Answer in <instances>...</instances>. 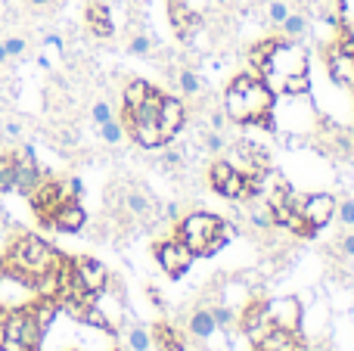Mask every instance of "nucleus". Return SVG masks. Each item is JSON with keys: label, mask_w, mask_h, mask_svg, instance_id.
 <instances>
[{"label": "nucleus", "mask_w": 354, "mask_h": 351, "mask_svg": "<svg viewBox=\"0 0 354 351\" xmlns=\"http://www.w3.org/2000/svg\"><path fill=\"white\" fill-rule=\"evenodd\" d=\"M274 112V91L261 81V75L243 72L227 84L224 93V115L245 128H274L270 122Z\"/></svg>", "instance_id": "obj_1"}, {"label": "nucleus", "mask_w": 354, "mask_h": 351, "mask_svg": "<svg viewBox=\"0 0 354 351\" xmlns=\"http://www.w3.org/2000/svg\"><path fill=\"white\" fill-rule=\"evenodd\" d=\"M66 261H68L66 255L56 252L47 240H41V236H35V234H22L10 243V249H6L3 267H6V274H16V277L35 283L37 277L62 267Z\"/></svg>", "instance_id": "obj_2"}, {"label": "nucleus", "mask_w": 354, "mask_h": 351, "mask_svg": "<svg viewBox=\"0 0 354 351\" xmlns=\"http://www.w3.org/2000/svg\"><path fill=\"white\" fill-rule=\"evenodd\" d=\"M227 236H230V227L224 224V218L208 215V211H193L177 221V240L187 243L193 255H214L218 249H224Z\"/></svg>", "instance_id": "obj_3"}, {"label": "nucleus", "mask_w": 354, "mask_h": 351, "mask_svg": "<svg viewBox=\"0 0 354 351\" xmlns=\"http://www.w3.org/2000/svg\"><path fill=\"white\" fill-rule=\"evenodd\" d=\"M258 75H261V81L274 93L283 91L289 78H301V75H308V53H305V47L286 41V37H277V44L270 47L268 59L258 66Z\"/></svg>", "instance_id": "obj_4"}, {"label": "nucleus", "mask_w": 354, "mask_h": 351, "mask_svg": "<svg viewBox=\"0 0 354 351\" xmlns=\"http://www.w3.org/2000/svg\"><path fill=\"white\" fill-rule=\"evenodd\" d=\"M270 327L277 330H289V333H299V321H301V305L295 296H277L264 302Z\"/></svg>", "instance_id": "obj_5"}, {"label": "nucleus", "mask_w": 354, "mask_h": 351, "mask_svg": "<svg viewBox=\"0 0 354 351\" xmlns=\"http://www.w3.org/2000/svg\"><path fill=\"white\" fill-rule=\"evenodd\" d=\"M156 258H159L162 271H165L168 277H180V274L193 265L196 255L187 249V243L174 236V240H165V243H159V246H156Z\"/></svg>", "instance_id": "obj_6"}, {"label": "nucleus", "mask_w": 354, "mask_h": 351, "mask_svg": "<svg viewBox=\"0 0 354 351\" xmlns=\"http://www.w3.org/2000/svg\"><path fill=\"white\" fill-rule=\"evenodd\" d=\"M72 277L78 280L87 292H93V296H100V292L106 290V283H109V271H106L97 258H87V255L72 258Z\"/></svg>", "instance_id": "obj_7"}, {"label": "nucleus", "mask_w": 354, "mask_h": 351, "mask_svg": "<svg viewBox=\"0 0 354 351\" xmlns=\"http://www.w3.org/2000/svg\"><path fill=\"white\" fill-rule=\"evenodd\" d=\"M299 211L314 230H320V227H326V224L333 221V215H336V199H333L330 193H314V196L301 199Z\"/></svg>", "instance_id": "obj_8"}, {"label": "nucleus", "mask_w": 354, "mask_h": 351, "mask_svg": "<svg viewBox=\"0 0 354 351\" xmlns=\"http://www.w3.org/2000/svg\"><path fill=\"white\" fill-rule=\"evenodd\" d=\"M326 62H330V78L336 81V84L351 87L354 91V50H348L342 41H336L330 47Z\"/></svg>", "instance_id": "obj_9"}, {"label": "nucleus", "mask_w": 354, "mask_h": 351, "mask_svg": "<svg viewBox=\"0 0 354 351\" xmlns=\"http://www.w3.org/2000/svg\"><path fill=\"white\" fill-rule=\"evenodd\" d=\"M183 122H187V109H183V103L177 97H168V93H162L159 124H162V137H165V143L174 140L177 131L183 128Z\"/></svg>", "instance_id": "obj_10"}, {"label": "nucleus", "mask_w": 354, "mask_h": 351, "mask_svg": "<svg viewBox=\"0 0 354 351\" xmlns=\"http://www.w3.org/2000/svg\"><path fill=\"white\" fill-rule=\"evenodd\" d=\"M239 327H243V333L249 336L252 345H258V342L274 330L270 321H268V311H264V302H252L249 308L243 311V317H239Z\"/></svg>", "instance_id": "obj_11"}, {"label": "nucleus", "mask_w": 354, "mask_h": 351, "mask_svg": "<svg viewBox=\"0 0 354 351\" xmlns=\"http://www.w3.org/2000/svg\"><path fill=\"white\" fill-rule=\"evenodd\" d=\"M87 224V211L81 209V202H62L50 218V227H56L59 234H78Z\"/></svg>", "instance_id": "obj_12"}, {"label": "nucleus", "mask_w": 354, "mask_h": 351, "mask_svg": "<svg viewBox=\"0 0 354 351\" xmlns=\"http://www.w3.org/2000/svg\"><path fill=\"white\" fill-rule=\"evenodd\" d=\"M168 19H171V25H174V31H177L180 41H189L193 31L199 28V16H196L183 0H168Z\"/></svg>", "instance_id": "obj_13"}, {"label": "nucleus", "mask_w": 354, "mask_h": 351, "mask_svg": "<svg viewBox=\"0 0 354 351\" xmlns=\"http://www.w3.org/2000/svg\"><path fill=\"white\" fill-rule=\"evenodd\" d=\"M84 22H87V28H91L97 37H112V31H115V25H112V12H109V6H106L103 0L87 3Z\"/></svg>", "instance_id": "obj_14"}, {"label": "nucleus", "mask_w": 354, "mask_h": 351, "mask_svg": "<svg viewBox=\"0 0 354 351\" xmlns=\"http://www.w3.org/2000/svg\"><path fill=\"white\" fill-rule=\"evenodd\" d=\"M258 351H301L299 345V333H289V330H270L261 342L255 345Z\"/></svg>", "instance_id": "obj_15"}, {"label": "nucleus", "mask_w": 354, "mask_h": 351, "mask_svg": "<svg viewBox=\"0 0 354 351\" xmlns=\"http://www.w3.org/2000/svg\"><path fill=\"white\" fill-rule=\"evenodd\" d=\"M149 339L159 345V351H187V342H183V336L177 333V330L165 327V323H159V327L153 330V336Z\"/></svg>", "instance_id": "obj_16"}, {"label": "nucleus", "mask_w": 354, "mask_h": 351, "mask_svg": "<svg viewBox=\"0 0 354 351\" xmlns=\"http://www.w3.org/2000/svg\"><path fill=\"white\" fill-rule=\"evenodd\" d=\"M214 330H218V323H214L212 311H196V314L189 317V333H193L196 339H212Z\"/></svg>", "instance_id": "obj_17"}, {"label": "nucleus", "mask_w": 354, "mask_h": 351, "mask_svg": "<svg viewBox=\"0 0 354 351\" xmlns=\"http://www.w3.org/2000/svg\"><path fill=\"white\" fill-rule=\"evenodd\" d=\"M16 190V159L10 153H0V193Z\"/></svg>", "instance_id": "obj_18"}, {"label": "nucleus", "mask_w": 354, "mask_h": 351, "mask_svg": "<svg viewBox=\"0 0 354 351\" xmlns=\"http://www.w3.org/2000/svg\"><path fill=\"white\" fill-rule=\"evenodd\" d=\"M149 91H153V87H149L147 81H140V78L131 81V84L124 87V106H122V109H137V106L149 97Z\"/></svg>", "instance_id": "obj_19"}, {"label": "nucleus", "mask_w": 354, "mask_h": 351, "mask_svg": "<svg viewBox=\"0 0 354 351\" xmlns=\"http://www.w3.org/2000/svg\"><path fill=\"white\" fill-rule=\"evenodd\" d=\"M280 28H283V37H286V41H295V37H301L308 31V19L299 16V12H289V16L280 22Z\"/></svg>", "instance_id": "obj_20"}, {"label": "nucleus", "mask_w": 354, "mask_h": 351, "mask_svg": "<svg viewBox=\"0 0 354 351\" xmlns=\"http://www.w3.org/2000/svg\"><path fill=\"white\" fill-rule=\"evenodd\" d=\"M177 84H180V91L187 93V97H196V93L202 91V81H199V75H196L193 68H183V72L177 75Z\"/></svg>", "instance_id": "obj_21"}, {"label": "nucleus", "mask_w": 354, "mask_h": 351, "mask_svg": "<svg viewBox=\"0 0 354 351\" xmlns=\"http://www.w3.org/2000/svg\"><path fill=\"white\" fill-rule=\"evenodd\" d=\"M233 174V165L227 159H218V162H212V171H208V178H212V187L214 190H218L221 184H224L227 178H230Z\"/></svg>", "instance_id": "obj_22"}, {"label": "nucleus", "mask_w": 354, "mask_h": 351, "mask_svg": "<svg viewBox=\"0 0 354 351\" xmlns=\"http://www.w3.org/2000/svg\"><path fill=\"white\" fill-rule=\"evenodd\" d=\"M100 134H103L106 143H112V146H115V143H122L124 128H122V122H118V118H109L106 124H100Z\"/></svg>", "instance_id": "obj_23"}, {"label": "nucleus", "mask_w": 354, "mask_h": 351, "mask_svg": "<svg viewBox=\"0 0 354 351\" xmlns=\"http://www.w3.org/2000/svg\"><path fill=\"white\" fill-rule=\"evenodd\" d=\"M128 342H131V348H134V351H149V345H153V339H149L147 330H137V327L131 330Z\"/></svg>", "instance_id": "obj_24"}, {"label": "nucleus", "mask_w": 354, "mask_h": 351, "mask_svg": "<svg viewBox=\"0 0 354 351\" xmlns=\"http://www.w3.org/2000/svg\"><path fill=\"white\" fill-rule=\"evenodd\" d=\"M3 50H6V56H10V59H19V56H25L28 44H25V37H6Z\"/></svg>", "instance_id": "obj_25"}, {"label": "nucleus", "mask_w": 354, "mask_h": 351, "mask_svg": "<svg viewBox=\"0 0 354 351\" xmlns=\"http://www.w3.org/2000/svg\"><path fill=\"white\" fill-rule=\"evenodd\" d=\"M128 50L134 56H149V50H153V41H149L147 35H134V37H131V44H128Z\"/></svg>", "instance_id": "obj_26"}, {"label": "nucleus", "mask_w": 354, "mask_h": 351, "mask_svg": "<svg viewBox=\"0 0 354 351\" xmlns=\"http://www.w3.org/2000/svg\"><path fill=\"white\" fill-rule=\"evenodd\" d=\"M91 118H93V124H106L112 118V109H109V103H106V99H97V103H93V109H91Z\"/></svg>", "instance_id": "obj_27"}, {"label": "nucleus", "mask_w": 354, "mask_h": 351, "mask_svg": "<svg viewBox=\"0 0 354 351\" xmlns=\"http://www.w3.org/2000/svg\"><path fill=\"white\" fill-rule=\"evenodd\" d=\"M128 209L134 211V215H147L149 211V202H147V196H143V193H128Z\"/></svg>", "instance_id": "obj_28"}, {"label": "nucleus", "mask_w": 354, "mask_h": 351, "mask_svg": "<svg viewBox=\"0 0 354 351\" xmlns=\"http://www.w3.org/2000/svg\"><path fill=\"white\" fill-rule=\"evenodd\" d=\"M286 16H289V6L283 3V0H274V3L268 6V19H270V25H280Z\"/></svg>", "instance_id": "obj_29"}, {"label": "nucleus", "mask_w": 354, "mask_h": 351, "mask_svg": "<svg viewBox=\"0 0 354 351\" xmlns=\"http://www.w3.org/2000/svg\"><path fill=\"white\" fill-rule=\"evenodd\" d=\"M205 146L212 149V153H224L227 149V140L221 137V131H208V137H205Z\"/></svg>", "instance_id": "obj_30"}, {"label": "nucleus", "mask_w": 354, "mask_h": 351, "mask_svg": "<svg viewBox=\"0 0 354 351\" xmlns=\"http://www.w3.org/2000/svg\"><path fill=\"white\" fill-rule=\"evenodd\" d=\"M336 16H339V22L354 19V0H336Z\"/></svg>", "instance_id": "obj_31"}, {"label": "nucleus", "mask_w": 354, "mask_h": 351, "mask_svg": "<svg viewBox=\"0 0 354 351\" xmlns=\"http://www.w3.org/2000/svg\"><path fill=\"white\" fill-rule=\"evenodd\" d=\"M339 221H342V224H354V199H345V202L339 205Z\"/></svg>", "instance_id": "obj_32"}, {"label": "nucleus", "mask_w": 354, "mask_h": 351, "mask_svg": "<svg viewBox=\"0 0 354 351\" xmlns=\"http://www.w3.org/2000/svg\"><path fill=\"white\" fill-rule=\"evenodd\" d=\"M224 112H212V118H208V124H212V131H221L224 128Z\"/></svg>", "instance_id": "obj_33"}, {"label": "nucleus", "mask_w": 354, "mask_h": 351, "mask_svg": "<svg viewBox=\"0 0 354 351\" xmlns=\"http://www.w3.org/2000/svg\"><path fill=\"white\" fill-rule=\"evenodd\" d=\"M342 249H345V252H348V255H354V234H351V236H345Z\"/></svg>", "instance_id": "obj_34"}, {"label": "nucleus", "mask_w": 354, "mask_h": 351, "mask_svg": "<svg viewBox=\"0 0 354 351\" xmlns=\"http://www.w3.org/2000/svg\"><path fill=\"white\" fill-rule=\"evenodd\" d=\"M53 0H28V6H35V10H44V6H50Z\"/></svg>", "instance_id": "obj_35"}, {"label": "nucleus", "mask_w": 354, "mask_h": 351, "mask_svg": "<svg viewBox=\"0 0 354 351\" xmlns=\"http://www.w3.org/2000/svg\"><path fill=\"white\" fill-rule=\"evenodd\" d=\"M6 59H10V56H6V50H3V41H0V66H3Z\"/></svg>", "instance_id": "obj_36"}, {"label": "nucleus", "mask_w": 354, "mask_h": 351, "mask_svg": "<svg viewBox=\"0 0 354 351\" xmlns=\"http://www.w3.org/2000/svg\"><path fill=\"white\" fill-rule=\"evenodd\" d=\"M3 271H6V267H3V258H0V277H3Z\"/></svg>", "instance_id": "obj_37"}, {"label": "nucleus", "mask_w": 354, "mask_h": 351, "mask_svg": "<svg viewBox=\"0 0 354 351\" xmlns=\"http://www.w3.org/2000/svg\"><path fill=\"white\" fill-rule=\"evenodd\" d=\"M0 351H3V348H0Z\"/></svg>", "instance_id": "obj_38"}]
</instances>
